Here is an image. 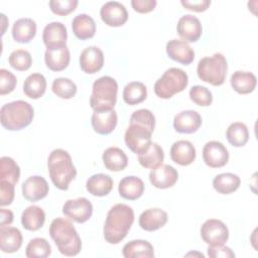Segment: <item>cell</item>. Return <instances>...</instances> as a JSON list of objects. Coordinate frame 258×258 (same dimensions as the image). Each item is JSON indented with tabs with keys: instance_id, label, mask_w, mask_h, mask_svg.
Instances as JSON below:
<instances>
[{
	"instance_id": "1",
	"label": "cell",
	"mask_w": 258,
	"mask_h": 258,
	"mask_svg": "<svg viewBox=\"0 0 258 258\" xmlns=\"http://www.w3.org/2000/svg\"><path fill=\"white\" fill-rule=\"evenodd\" d=\"M134 222V211L125 204H116L108 212L104 224V238L110 244L120 243Z\"/></svg>"
},
{
	"instance_id": "2",
	"label": "cell",
	"mask_w": 258,
	"mask_h": 258,
	"mask_svg": "<svg viewBox=\"0 0 258 258\" xmlns=\"http://www.w3.org/2000/svg\"><path fill=\"white\" fill-rule=\"evenodd\" d=\"M49 235L62 255L76 256L81 252L82 240L73 223L68 219L52 220L49 226Z\"/></svg>"
},
{
	"instance_id": "3",
	"label": "cell",
	"mask_w": 258,
	"mask_h": 258,
	"mask_svg": "<svg viewBox=\"0 0 258 258\" xmlns=\"http://www.w3.org/2000/svg\"><path fill=\"white\" fill-rule=\"evenodd\" d=\"M49 177L52 183L60 190H67L72 180L77 175L76 166L68 151L56 148L53 149L47 158Z\"/></svg>"
},
{
	"instance_id": "4",
	"label": "cell",
	"mask_w": 258,
	"mask_h": 258,
	"mask_svg": "<svg viewBox=\"0 0 258 258\" xmlns=\"http://www.w3.org/2000/svg\"><path fill=\"white\" fill-rule=\"evenodd\" d=\"M33 116V107L23 100L7 103L0 110L1 125L9 131H18L27 127Z\"/></svg>"
},
{
	"instance_id": "5",
	"label": "cell",
	"mask_w": 258,
	"mask_h": 258,
	"mask_svg": "<svg viewBox=\"0 0 258 258\" xmlns=\"http://www.w3.org/2000/svg\"><path fill=\"white\" fill-rule=\"evenodd\" d=\"M118 84L115 79L104 76L97 79L92 88L90 106L94 111L114 109L117 102Z\"/></svg>"
},
{
	"instance_id": "6",
	"label": "cell",
	"mask_w": 258,
	"mask_h": 258,
	"mask_svg": "<svg viewBox=\"0 0 258 258\" xmlns=\"http://www.w3.org/2000/svg\"><path fill=\"white\" fill-rule=\"evenodd\" d=\"M228 72V63L226 57L216 52L212 56H205L200 59L197 73L199 78L213 86H221L226 80Z\"/></svg>"
},
{
	"instance_id": "7",
	"label": "cell",
	"mask_w": 258,
	"mask_h": 258,
	"mask_svg": "<svg viewBox=\"0 0 258 258\" xmlns=\"http://www.w3.org/2000/svg\"><path fill=\"white\" fill-rule=\"evenodd\" d=\"M188 84L186 73L177 68H169L154 84V93L161 99H170L182 92Z\"/></svg>"
},
{
	"instance_id": "8",
	"label": "cell",
	"mask_w": 258,
	"mask_h": 258,
	"mask_svg": "<svg viewBox=\"0 0 258 258\" xmlns=\"http://www.w3.org/2000/svg\"><path fill=\"white\" fill-rule=\"evenodd\" d=\"M152 131L138 124H130L124 134L126 146L137 155L145 151L151 144Z\"/></svg>"
},
{
	"instance_id": "9",
	"label": "cell",
	"mask_w": 258,
	"mask_h": 258,
	"mask_svg": "<svg viewBox=\"0 0 258 258\" xmlns=\"http://www.w3.org/2000/svg\"><path fill=\"white\" fill-rule=\"evenodd\" d=\"M201 237L208 245H222L229 239V230L221 220L209 219L201 227Z\"/></svg>"
},
{
	"instance_id": "10",
	"label": "cell",
	"mask_w": 258,
	"mask_h": 258,
	"mask_svg": "<svg viewBox=\"0 0 258 258\" xmlns=\"http://www.w3.org/2000/svg\"><path fill=\"white\" fill-rule=\"evenodd\" d=\"M62 214L73 221L83 224L92 217L93 205L86 198L68 200L62 206Z\"/></svg>"
},
{
	"instance_id": "11",
	"label": "cell",
	"mask_w": 258,
	"mask_h": 258,
	"mask_svg": "<svg viewBox=\"0 0 258 258\" xmlns=\"http://www.w3.org/2000/svg\"><path fill=\"white\" fill-rule=\"evenodd\" d=\"M203 159L212 168L223 167L228 163L229 151L222 142L212 140L207 142L203 148Z\"/></svg>"
},
{
	"instance_id": "12",
	"label": "cell",
	"mask_w": 258,
	"mask_h": 258,
	"mask_svg": "<svg viewBox=\"0 0 258 258\" xmlns=\"http://www.w3.org/2000/svg\"><path fill=\"white\" fill-rule=\"evenodd\" d=\"M102 20L111 27H119L128 20V12L126 7L118 1H109L103 4L100 9Z\"/></svg>"
},
{
	"instance_id": "13",
	"label": "cell",
	"mask_w": 258,
	"mask_h": 258,
	"mask_svg": "<svg viewBox=\"0 0 258 258\" xmlns=\"http://www.w3.org/2000/svg\"><path fill=\"white\" fill-rule=\"evenodd\" d=\"M176 31L184 41L196 42L202 35L203 27L198 17L191 14H186L178 19Z\"/></svg>"
},
{
	"instance_id": "14",
	"label": "cell",
	"mask_w": 258,
	"mask_h": 258,
	"mask_svg": "<svg viewBox=\"0 0 258 258\" xmlns=\"http://www.w3.org/2000/svg\"><path fill=\"white\" fill-rule=\"evenodd\" d=\"M49 186L44 177L40 175H31L22 183V196L29 202H37L45 198Z\"/></svg>"
},
{
	"instance_id": "15",
	"label": "cell",
	"mask_w": 258,
	"mask_h": 258,
	"mask_svg": "<svg viewBox=\"0 0 258 258\" xmlns=\"http://www.w3.org/2000/svg\"><path fill=\"white\" fill-rule=\"evenodd\" d=\"M178 179L177 170L169 164H161L149 172L151 184L157 188H168L175 184Z\"/></svg>"
},
{
	"instance_id": "16",
	"label": "cell",
	"mask_w": 258,
	"mask_h": 258,
	"mask_svg": "<svg viewBox=\"0 0 258 258\" xmlns=\"http://www.w3.org/2000/svg\"><path fill=\"white\" fill-rule=\"evenodd\" d=\"M68 39V31L64 24L53 21L45 25L42 31V40L47 48L66 46Z\"/></svg>"
},
{
	"instance_id": "17",
	"label": "cell",
	"mask_w": 258,
	"mask_h": 258,
	"mask_svg": "<svg viewBox=\"0 0 258 258\" xmlns=\"http://www.w3.org/2000/svg\"><path fill=\"white\" fill-rule=\"evenodd\" d=\"M118 122L117 112L112 110L94 111L91 123L94 131L101 135H108L114 131Z\"/></svg>"
},
{
	"instance_id": "18",
	"label": "cell",
	"mask_w": 258,
	"mask_h": 258,
	"mask_svg": "<svg viewBox=\"0 0 258 258\" xmlns=\"http://www.w3.org/2000/svg\"><path fill=\"white\" fill-rule=\"evenodd\" d=\"M104 66V53L95 45L86 47L80 55L81 70L86 74H96Z\"/></svg>"
},
{
	"instance_id": "19",
	"label": "cell",
	"mask_w": 258,
	"mask_h": 258,
	"mask_svg": "<svg viewBox=\"0 0 258 258\" xmlns=\"http://www.w3.org/2000/svg\"><path fill=\"white\" fill-rule=\"evenodd\" d=\"M201 115L194 110H185L176 114L173 119V128L178 133L191 134L202 125Z\"/></svg>"
},
{
	"instance_id": "20",
	"label": "cell",
	"mask_w": 258,
	"mask_h": 258,
	"mask_svg": "<svg viewBox=\"0 0 258 258\" xmlns=\"http://www.w3.org/2000/svg\"><path fill=\"white\" fill-rule=\"evenodd\" d=\"M166 53L167 55L184 66L191 63L195 59V51L190 47V45L184 41L179 39H171L166 43Z\"/></svg>"
},
{
	"instance_id": "21",
	"label": "cell",
	"mask_w": 258,
	"mask_h": 258,
	"mask_svg": "<svg viewBox=\"0 0 258 258\" xmlns=\"http://www.w3.org/2000/svg\"><path fill=\"white\" fill-rule=\"evenodd\" d=\"M196 156V148L188 140L175 141L170 147V157L173 162L179 165L186 166L191 164Z\"/></svg>"
},
{
	"instance_id": "22",
	"label": "cell",
	"mask_w": 258,
	"mask_h": 258,
	"mask_svg": "<svg viewBox=\"0 0 258 258\" xmlns=\"http://www.w3.org/2000/svg\"><path fill=\"white\" fill-rule=\"evenodd\" d=\"M168 220L167 213L159 208L147 209L139 216V226L141 229L152 232L162 228Z\"/></svg>"
},
{
	"instance_id": "23",
	"label": "cell",
	"mask_w": 258,
	"mask_h": 258,
	"mask_svg": "<svg viewBox=\"0 0 258 258\" xmlns=\"http://www.w3.org/2000/svg\"><path fill=\"white\" fill-rule=\"evenodd\" d=\"M71 60V53L68 46L46 48L44 61L46 67L53 72H60L68 68Z\"/></svg>"
},
{
	"instance_id": "24",
	"label": "cell",
	"mask_w": 258,
	"mask_h": 258,
	"mask_svg": "<svg viewBox=\"0 0 258 258\" xmlns=\"http://www.w3.org/2000/svg\"><path fill=\"white\" fill-rule=\"evenodd\" d=\"M22 234L14 227H0V249L4 253L17 252L22 245Z\"/></svg>"
},
{
	"instance_id": "25",
	"label": "cell",
	"mask_w": 258,
	"mask_h": 258,
	"mask_svg": "<svg viewBox=\"0 0 258 258\" xmlns=\"http://www.w3.org/2000/svg\"><path fill=\"white\" fill-rule=\"evenodd\" d=\"M118 191L119 195L125 200H137L143 195L144 182L141 178L134 175L125 176L119 182Z\"/></svg>"
},
{
	"instance_id": "26",
	"label": "cell",
	"mask_w": 258,
	"mask_h": 258,
	"mask_svg": "<svg viewBox=\"0 0 258 258\" xmlns=\"http://www.w3.org/2000/svg\"><path fill=\"white\" fill-rule=\"evenodd\" d=\"M36 34V23L31 18H19L12 26V37L16 42L28 43Z\"/></svg>"
},
{
	"instance_id": "27",
	"label": "cell",
	"mask_w": 258,
	"mask_h": 258,
	"mask_svg": "<svg viewBox=\"0 0 258 258\" xmlns=\"http://www.w3.org/2000/svg\"><path fill=\"white\" fill-rule=\"evenodd\" d=\"M72 28L77 38L86 40L92 38L95 35L96 23L90 15L82 13L75 16L72 22Z\"/></svg>"
},
{
	"instance_id": "28",
	"label": "cell",
	"mask_w": 258,
	"mask_h": 258,
	"mask_svg": "<svg viewBox=\"0 0 258 258\" xmlns=\"http://www.w3.org/2000/svg\"><path fill=\"white\" fill-rule=\"evenodd\" d=\"M230 83L234 91H236L238 94L246 95L254 91L256 88L257 79L253 73L237 71L231 76Z\"/></svg>"
},
{
	"instance_id": "29",
	"label": "cell",
	"mask_w": 258,
	"mask_h": 258,
	"mask_svg": "<svg viewBox=\"0 0 258 258\" xmlns=\"http://www.w3.org/2000/svg\"><path fill=\"white\" fill-rule=\"evenodd\" d=\"M105 167L111 171H121L128 164V157L119 147H108L102 155Z\"/></svg>"
},
{
	"instance_id": "30",
	"label": "cell",
	"mask_w": 258,
	"mask_h": 258,
	"mask_svg": "<svg viewBox=\"0 0 258 258\" xmlns=\"http://www.w3.org/2000/svg\"><path fill=\"white\" fill-rule=\"evenodd\" d=\"M86 188L95 197H105L113 188V179L105 173L93 174L88 178Z\"/></svg>"
},
{
	"instance_id": "31",
	"label": "cell",
	"mask_w": 258,
	"mask_h": 258,
	"mask_svg": "<svg viewBox=\"0 0 258 258\" xmlns=\"http://www.w3.org/2000/svg\"><path fill=\"white\" fill-rule=\"evenodd\" d=\"M122 254L125 258H152L154 249L146 240H132L124 245Z\"/></svg>"
},
{
	"instance_id": "32",
	"label": "cell",
	"mask_w": 258,
	"mask_h": 258,
	"mask_svg": "<svg viewBox=\"0 0 258 258\" xmlns=\"http://www.w3.org/2000/svg\"><path fill=\"white\" fill-rule=\"evenodd\" d=\"M45 222L44 211L35 205L27 207L21 215V224L28 231L39 230Z\"/></svg>"
},
{
	"instance_id": "33",
	"label": "cell",
	"mask_w": 258,
	"mask_h": 258,
	"mask_svg": "<svg viewBox=\"0 0 258 258\" xmlns=\"http://www.w3.org/2000/svg\"><path fill=\"white\" fill-rule=\"evenodd\" d=\"M46 90V80L43 75L34 73L29 75L23 83V92L30 99H39Z\"/></svg>"
},
{
	"instance_id": "34",
	"label": "cell",
	"mask_w": 258,
	"mask_h": 258,
	"mask_svg": "<svg viewBox=\"0 0 258 258\" xmlns=\"http://www.w3.org/2000/svg\"><path fill=\"white\" fill-rule=\"evenodd\" d=\"M164 159V152L160 145L155 142H151L149 147L138 154V161L141 166L145 168L153 169L162 164Z\"/></svg>"
},
{
	"instance_id": "35",
	"label": "cell",
	"mask_w": 258,
	"mask_h": 258,
	"mask_svg": "<svg viewBox=\"0 0 258 258\" xmlns=\"http://www.w3.org/2000/svg\"><path fill=\"white\" fill-rule=\"evenodd\" d=\"M241 183V179L237 174L231 172L220 173L213 179L214 188L222 195H230L236 191Z\"/></svg>"
},
{
	"instance_id": "36",
	"label": "cell",
	"mask_w": 258,
	"mask_h": 258,
	"mask_svg": "<svg viewBox=\"0 0 258 258\" xmlns=\"http://www.w3.org/2000/svg\"><path fill=\"white\" fill-rule=\"evenodd\" d=\"M123 100L128 105H137L142 103L147 97V89L141 82H130L123 90Z\"/></svg>"
},
{
	"instance_id": "37",
	"label": "cell",
	"mask_w": 258,
	"mask_h": 258,
	"mask_svg": "<svg viewBox=\"0 0 258 258\" xmlns=\"http://www.w3.org/2000/svg\"><path fill=\"white\" fill-rule=\"evenodd\" d=\"M226 137L231 145L235 147H242L249 140V131L244 123L234 122L227 128Z\"/></svg>"
},
{
	"instance_id": "38",
	"label": "cell",
	"mask_w": 258,
	"mask_h": 258,
	"mask_svg": "<svg viewBox=\"0 0 258 258\" xmlns=\"http://www.w3.org/2000/svg\"><path fill=\"white\" fill-rule=\"evenodd\" d=\"M20 177V168L16 161L9 156L0 158V179L16 184Z\"/></svg>"
},
{
	"instance_id": "39",
	"label": "cell",
	"mask_w": 258,
	"mask_h": 258,
	"mask_svg": "<svg viewBox=\"0 0 258 258\" xmlns=\"http://www.w3.org/2000/svg\"><path fill=\"white\" fill-rule=\"evenodd\" d=\"M51 253V247L44 238H33L29 241L25 249V255L28 258H45Z\"/></svg>"
},
{
	"instance_id": "40",
	"label": "cell",
	"mask_w": 258,
	"mask_h": 258,
	"mask_svg": "<svg viewBox=\"0 0 258 258\" xmlns=\"http://www.w3.org/2000/svg\"><path fill=\"white\" fill-rule=\"evenodd\" d=\"M52 92L61 99H71L77 94V85L68 78H56L51 85Z\"/></svg>"
},
{
	"instance_id": "41",
	"label": "cell",
	"mask_w": 258,
	"mask_h": 258,
	"mask_svg": "<svg viewBox=\"0 0 258 258\" xmlns=\"http://www.w3.org/2000/svg\"><path fill=\"white\" fill-rule=\"evenodd\" d=\"M8 61L11 68L16 71H27L32 64V57L29 51L25 49H16L12 51L8 57Z\"/></svg>"
},
{
	"instance_id": "42",
	"label": "cell",
	"mask_w": 258,
	"mask_h": 258,
	"mask_svg": "<svg viewBox=\"0 0 258 258\" xmlns=\"http://www.w3.org/2000/svg\"><path fill=\"white\" fill-rule=\"evenodd\" d=\"M188 94H189L190 100L198 106L208 107L213 102L212 92L206 87H203L200 85L194 86L190 88Z\"/></svg>"
},
{
	"instance_id": "43",
	"label": "cell",
	"mask_w": 258,
	"mask_h": 258,
	"mask_svg": "<svg viewBox=\"0 0 258 258\" xmlns=\"http://www.w3.org/2000/svg\"><path fill=\"white\" fill-rule=\"evenodd\" d=\"M130 124H138L144 126L153 132L155 128V117L150 110L139 109L133 112V114L131 115Z\"/></svg>"
},
{
	"instance_id": "44",
	"label": "cell",
	"mask_w": 258,
	"mask_h": 258,
	"mask_svg": "<svg viewBox=\"0 0 258 258\" xmlns=\"http://www.w3.org/2000/svg\"><path fill=\"white\" fill-rule=\"evenodd\" d=\"M50 10L56 15H68L73 12L78 4V0H50L49 1Z\"/></svg>"
},
{
	"instance_id": "45",
	"label": "cell",
	"mask_w": 258,
	"mask_h": 258,
	"mask_svg": "<svg viewBox=\"0 0 258 258\" xmlns=\"http://www.w3.org/2000/svg\"><path fill=\"white\" fill-rule=\"evenodd\" d=\"M17 84L16 77L6 69L0 70V95H6L15 89Z\"/></svg>"
},
{
	"instance_id": "46",
	"label": "cell",
	"mask_w": 258,
	"mask_h": 258,
	"mask_svg": "<svg viewBox=\"0 0 258 258\" xmlns=\"http://www.w3.org/2000/svg\"><path fill=\"white\" fill-rule=\"evenodd\" d=\"M14 186L15 184L8 181L0 179V206H8L13 202L14 199Z\"/></svg>"
},
{
	"instance_id": "47",
	"label": "cell",
	"mask_w": 258,
	"mask_h": 258,
	"mask_svg": "<svg viewBox=\"0 0 258 258\" xmlns=\"http://www.w3.org/2000/svg\"><path fill=\"white\" fill-rule=\"evenodd\" d=\"M208 256L210 258H233L235 257V253L230 247H227L224 244L214 246L209 245Z\"/></svg>"
},
{
	"instance_id": "48",
	"label": "cell",
	"mask_w": 258,
	"mask_h": 258,
	"mask_svg": "<svg viewBox=\"0 0 258 258\" xmlns=\"http://www.w3.org/2000/svg\"><path fill=\"white\" fill-rule=\"evenodd\" d=\"M180 3L185 9L196 11V12L206 11L209 8V6L211 5L210 0H197V1H195V0L194 1L181 0Z\"/></svg>"
},
{
	"instance_id": "49",
	"label": "cell",
	"mask_w": 258,
	"mask_h": 258,
	"mask_svg": "<svg viewBox=\"0 0 258 258\" xmlns=\"http://www.w3.org/2000/svg\"><path fill=\"white\" fill-rule=\"evenodd\" d=\"M157 2L155 0H132L131 5L133 9L138 13H148L152 11Z\"/></svg>"
},
{
	"instance_id": "50",
	"label": "cell",
	"mask_w": 258,
	"mask_h": 258,
	"mask_svg": "<svg viewBox=\"0 0 258 258\" xmlns=\"http://www.w3.org/2000/svg\"><path fill=\"white\" fill-rule=\"evenodd\" d=\"M0 227L9 226L13 222V213L10 210L1 209L0 210Z\"/></svg>"
}]
</instances>
